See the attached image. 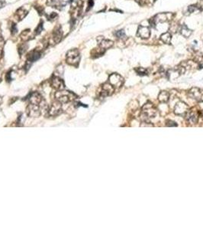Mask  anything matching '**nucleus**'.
<instances>
[{
	"label": "nucleus",
	"mask_w": 203,
	"mask_h": 230,
	"mask_svg": "<svg viewBox=\"0 0 203 230\" xmlns=\"http://www.w3.org/2000/svg\"><path fill=\"white\" fill-rule=\"evenodd\" d=\"M115 36L116 37L118 38V39H124V38L126 37V36H125V33H124V30L116 31V32H115Z\"/></svg>",
	"instance_id": "nucleus-21"
},
{
	"label": "nucleus",
	"mask_w": 203,
	"mask_h": 230,
	"mask_svg": "<svg viewBox=\"0 0 203 230\" xmlns=\"http://www.w3.org/2000/svg\"><path fill=\"white\" fill-rule=\"evenodd\" d=\"M158 100L161 103H167L170 100V94L169 92L163 91H161L158 96Z\"/></svg>",
	"instance_id": "nucleus-15"
},
{
	"label": "nucleus",
	"mask_w": 203,
	"mask_h": 230,
	"mask_svg": "<svg viewBox=\"0 0 203 230\" xmlns=\"http://www.w3.org/2000/svg\"><path fill=\"white\" fill-rule=\"evenodd\" d=\"M51 85L54 88L57 89V90H61V89L64 88V83H63V80L56 76L52 78L51 81Z\"/></svg>",
	"instance_id": "nucleus-9"
},
{
	"label": "nucleus",
	"mask_w": 203,
	"mask_h": 230,
	"mask_svg": "<svg viewBox=\"0 0 203 230\" xmlns=\"http://www.w3.org/2000/svg\"><path fill=\"white\" fill-rule=\"evenodd\" d=\"M199 117L203 119V110L201 111H199Z\"/></svg>",
	"instance_id": "nucleus-29"
},
{
	"label": "nucleus",
	"mask_w": 203,
	"mask_h": 230,
	"mask_svg": "<svg viewBox=\"0 0 203 230\" xmlns=\"http://www.w3.org/2000/svg\"><path fill=\"white\" fill-rule=\"evenodd\" d=\"M135 71L138 73V74L141 75V76H144V75H147L149 74V71L147 69L144 68H135Z\"/></svg>",
	"instance_id": "nucleus-19"
},
{
	"label": "nucleus",
	"mask_w": 203,
	"mask_h": 230,
	"mask_svg": "<svg viewBox=\"0 0 203 230\" xmlns=\"http://www.w3.org/2000/svg\"><path fill=\"white\" fill-rule=\"evenodd\" d=\"M5 2H4V1H0V9H2V8H3L4 6L5 5Z\"/></svg>",
	"instance_id": "nucleus-28"
},
{
	"label": "nucleus",
	"mask_w": 203,
	"mask_h": 230,
	"mask_svg": "<svg viewBox=\"0 0 203 230\" xmlns=\"http://www.w3.org/2000/svg\"><path fill=\"white\" fill-rule=\"evenodd\" d=\"M150 35H151V31L147 27L144 26H140L138 30V33H137V36L138 37L142 38V39H147V38L150 37Z\"/></svg>",
	"instance_id": "nucleus-12"
},
{
	"label": "nucleus",
	"mask_w": 203,
	"mask_h": 230,
	"mask_svg": "<svg viewBox=\"0 0 203 230\" xmlns=\"http://www.w3.org/2000/svg\"><path fill=\"white\" fill-rule=\"evenodd\" d=\"M188 95L190 98L197 102H203V91L198 88H193L188 92Z\"/></svg>",
	"instance_id": "nucleus-5"
},
{
	"label": "nucleus",
	"mask_w": 203,
	"mask_h": 230,
	"mask_svg": "<svg viewBox=\"0 0 203 230\" xmlns=\"http://www.w3.org/2000/svg\"><path fill=\"white\" fill-rule=\"evenodd\" d=\"M41 56V51L38 49H34L28 54V62H35Z\"/></svg>",
	"instance_id": "nucleus-8"
},
{
	"label": "nucleus",
	"mask_w": 203,
	"mask_h": 230,
	"mask_svg": "<svg viewBox=\"0 0 203 230\" xmlns=\"http://www.w3.org/2000/svg\"><path fill=\"white\" fill-rule=\"evenodd\" d=\"M180 33L182 34L184 37L188 38V37H189L191 34H192V31H191L190 29H189L186 25H182V28H180Z\"/></svg>",
	"instance_id": "nucleus-18"
},
{
	"label": "nucleus",
	"mask_w": 203,
	"mask_h": 230,
	"mask_svg": "<svg viewBox=\"0 0 203 230\" xmlns=\"http://www.w3.org/2000/svg\"><path fill=\"white\" fill-rule=\"evenodd\" d=\"M17 32H18V28H17V26H16V24L13 23L12 25H11V33L13 34V35H15Z\"/></svg>",
	"instance_id": "nucleus-26"
},
{
	"label": "nucleus",
	"mask_w": 203,
	"mask_h": 230,
	"mask_svg": "<svg viewBox=\"0 0 203 230\" xmlns=\"http://www.w3.org/2000/svg\"><path fill=\"white\" fill-rule=\"evenodd\" d=\"M109 83L112 85L114 88H120L124 84V78L118 74H112L109 76Z\"/></svg>",
	"instance_id": "nucleus-4"
},
{
	"label": "nucleus",
	"mask_w": 203,
	"mask_h": 230,
	"mask_svg": "<svg viewBox=\"0 0 203 230\" xmlns=\"http://www.w3.org/2000/svg\"><path fill=\"white\" fill-rule=\"evenodd\" d=\"M60 111H61V109H60V102H57L52 105L51 108L50 109L49 113L51 115H57L60 113Z\"/></svg>",
	"instance_id": "nucleus-16"
},
{
	"label": "nucleus",
	"mask_w": 203,
	"mask_h": 230,
	"mask_svg": "<svg viewBox=\"0 0 203 230\" xmlns=\"http://www.w3.org/2000/svg\"><path fill=\"white\" fill-rule=\"evenodd\" d=\"M47 19L50 20V21H52V20H54L55 19L57 18L58 15L55 13H52L51 14L47 16Z\"/></svg>",
	"instance_id": "nucleus-24"
},
{
	"label": "nucleus",
	"mask_w": 203,
	"mask_h": 230,
	"mask_svg": "<svg viewBox=\"0 0 203 230\" xmlns=\"http://www.w3.org/2000/svg\"><path fill=\"white\" fill-rule=\"evenodd\" d=\"M166 125L167 127H177V124L175 122V121H173V120H166Z\"/></svg>",
	"instance_id": "nucleus-25"
},
{
	"label": "nucleus",
	"mask_w": 203,
	"mask_h": 230,
	"mask_svg": "<svg viewBox=\"0 0 203 230\" xmlns=\"http://www.w3.org/2000/svg\"><path fill=\"white\" fill-rule=\"evenodd\" d=\"M62 36H63V32L61 30V28H60V26H57V28H54V30L53 32L52 39L54 43V44L59 43L60 40H61Z\"/></svg>",
	"instance_id": "nucleus-10"
},
{
	"label": "nucleus",
	"mask_w": 203,
	"mask_h": 230,
	"mask_svg": "<svg viewBox=\"0 0 203 230\" xmlns=\"http://www.w3.org/2000/svg\"><path fill=\"white\" fill-rule=\"evenodd\" d=\"M42 30H43V22H40L38 24V25L37 26V28H35V35L38 36V35L41 33Z\"/></svg>",
	"instance_id": "nucleus-22"
},
{
	"label": "nucleus",
	"mask_w": 203,
	"mask_h": 230,
	"mask_svg": "<svg viewBox=\"0 0 203 230\" xmlns=\"http://www.w3.org/2000/svg\"><path fill=\"white\" fill-rule=\"evenodd\" d=\"M47 5L55 9H61L65 6V2L62 0H47Z\"/></svg>",
	"instance_id": "nucleus-14"
},
{
	"label": "nucleus",
	"mask_w": 203,
	"mask_h": 230,
	"mask_svg": "<svg viewBox=\"0 0 203 230\" xmlns=\"http://www.w3.org/2000/svg\"><path fill=\"white\" fill-rule=\"evenodd\" d=\"M93 4H94V2H93V0H89V2H88V9H87V11H89V9H92Z\"/></svg>",
	"instance_id": "nucleus-27"
},
{
	"label": "nucleus",
	"mask_w": 203,
	"mask_h": 230,
	"mask_svg": "<svg viewBox=\"0 0 203 230\" xmlns=\"http://www.w3.org/2000/svg\"><path fill=\"white\" fill-rule=\"evenodd\" d=\"M0 40H2V36H1V33H0Z\"/></svg>",
	"instance_id": "nucleus-30"
},
{
	"label": "nucleus",
	"mask_w": 203,
	"mask_h": 230,
	"mask_svg": "<svg viewBox=\"0 0 203 230\" xmlns=\"http://www.w3.org/2000/svg\"><path fill=\"white\" fill-rule=\"evenodd\" d=\"M66 60H67V62L69 65L77 67V65L79 64V60H80L79 51L76 48L70 50L67 54Z\"/></svg>",
	"instance_id": "nucleus-2"
},
{
	"label": "nucleus",
	"mask_w": 203,
	"mask_h": 230,
	"mask_svg": "<svg viewBox=\"0 0 203 230\" xmlns=\"http://www.w3.org/2000/svg\"><path fill=\"white\" fill-rule=\"evenodd\" d=\"M73 96L70 92L68 91H58L55 94V97L57 99V101L60 103H67L70 101L73 100Z\"/></svg>",
	"instance_id": "nucleus-6"
},
{
	"label": "nucleus",
	"mask_w": 203,
	"mask_h": 230,
	"mask_svg": "<svg viewBox=\"0 0 203 230\" xmlns=\"http://www.w3.org/2000/svg\"><path fill=\"white\" fill-rule=\"evenodd\" d=\"M27 14H28V11L25 10L23 7H21L18 9L17 12H16V17L18 19V20H21L22 19L25 18Z\"/></svg>",
	"instance_id": "nucleus-17"
},
{
	"label": "nucleus",
	"mask_w": 203,
	"mask_h": 230,
	"mask_svg": "<svg viewBox=\"0 0 203 230\" xmlns=\"http://www.w3.org/2000/svg\"><path fill=\"white\" fill-rule=\"evenodd\" d=\"M184 117H186V120L188 122L192 124H195L198 122L199 117V111H189L188 113L186 114V116Z\"/></svg>",
	"instance_id": "nucleus-7"
},
{
	"label": "nucleus",
	"mask_w": 203,
	"mask_h": 230,
	"mask_svg": "<svg viewBox=\"0 0 203 230\" xmlns=\"http://www.w3.org/2000/svg\"><path fill=\"white\" fill-rule=\"evenodd\" d=\"M27 48H28V45H27L26 44H23L21 45H20L19 48H18V52H19L20 55H22V54L26 51Z\"/></svg>",
	"instance_id": "nucleus-23"
},
{
	"label": "nucleus",
	"mask_w": 203,
	"mask_h": 230,
	"mask_svg": "<svg viewBox=\"0 0 203 230\" xmlns=\"http://www.w3.org/2000/svg\"><path fill=\"white\" fill-rule=\"evenodd\" d=\"M160 39L164 43H167V44H169V43L170 42V41H171V36H170V33L166 32V33L163 34V35L161 36Z\"/></svg>",
	"instance_id": "nucleus-20"
},
{
	"label": "nucleus",
	"mask_w": 203,
	"mask_h": 230,
	"mask_svg": "<svg viewBox=\"0 0 203 230\" xmlns=\"http://www.w3.org/2000/svg\"><path fill=\"white\" fill-rule=\"evenodd\" d=\"M189 107L187 104H186L183 101H179L176 104L174 107V113L175 114L181 116V117H185L188 111H189Z\"/></svg>",
	"instance_id": "nucleus-3"
},
{
	"label": "nucleus",
	"mask_w": 203,
	"mask_h": 230,
	"mask_svg": "<svg viewBox=\"0 0 203 230\" xmlns=\"http://www.w3.org/2000/svg\"><path fill=\"white\" fill-rule=\"evenodd\" d=\"M113 91H114V87L109 83H106L102 86V91L100 93V95L103 97H107V96L111 95L113 93Z\"/></svg>",
	"instance_id": "nucleus-11"
},
{
	"label": "nucleus",
	"mask_w": 203,
	"mask_h": 230,
	"mask_svg": "<svg viewBox=\"0 0 203 230\" xmlns=\"http://www.w3.org/2000/svg\"><path fill=\"white\" fill-rule=\"evenodd\" d=\"M99 40V46L101 49L105 51L108 48H110L112 45H113V42L110 40H107V39L101 38V39H98Z\"/></svg>",
	"instance_id": "nucleus-13"
},
{
	"label": "nucleus",
	"mask_w": 203,
	"mask_h": 230,
	"mask_svg": "<svg viewBox=\"0 0 203 230\" xmlns=\"http://www.w3.org/2000/svg\"><path fill=\"white\" fill-rule=\"evenodd\" d=\"M157 114V110L151 103H147L142 107L141 118L144 121H148V120L151 118L155 117Z\"/></svg>",
	"instance_id": "nucleus-1"
}]
</instances>
